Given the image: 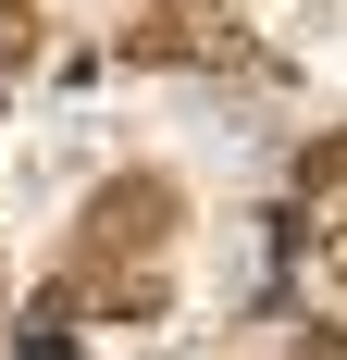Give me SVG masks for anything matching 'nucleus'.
<instances>
[{"mask_svg": "<svg viewBox=\"0 0 347 360\" xmlns=\"http://www.w3.org/2000/svg\"><path fill=\"white\" fill-rule=\"evenodd\" d=\"M174 236V174H112L87 199V261H162Z\"/></svg>", "mask_w": 347, "mask_h": 360, "instance_id": "2", "label": "nucleus"}, {"mask_svg": "<svg viewBox=\"0 0 347 360\" xmlns=\"http://www.w3.org/2000/svg\"><path fill=\"white\" fill-rule=\"evenodd\" d=\"M37 63V0H0V75Z\"/></svg>", "mask_w": 347, "mask_h": 360, "instance_id": "4", "label": "nucleus"}, {"mask_svg": "<svg viewBox=\"0 0 347 360\" xmlns=\"http://www.w3.org/2000/svg\"><path fill=\"white\" fill-rule=\"evenodd\" d=\"M124 50H137V63H211V75H248V63H261L248 25H236V0H162Z\"/></svg>", "mask_w": 347, "mask_h": 360, "instance_id": "1", "label": "nucleus"}, {"mask_svg": "<svg viewBox=\"0 0 347 360\" xmlns=\"http://www.w3.org/2000/svg\"><path fill=\"white\" fill-rule=\"evenodd\" d=\"M100 311H124V323L162 311V261H112V274H100Z\"/></svg>", "mask_w": 347, "mask_h": 360, "instance_id": "3", "label": "nucleus"}, {"mask_svg": "<svg viewBox=\"0 0 347 360\" xmlns=\"http://www.w3.org/2000/svg\"><path fill=\"white\" fill-rule=\"evenodd\" d=\"M310 286H322V298H347V224H335V236L310 249Z\"/></svg>", "mask_w": 347, "mask_h": 360, "instance_id": "5", "label": "nucleus"}, {"mask_svg": "<svg viewBox=\"0 0 347 360\" xmlns=\"http://www.w3.org/2000/svg\"><path fill=\"white\" fill-rule=\"evenodd\" d=\"M310 174H322V186H347V149H322V162H310Z\"/></svg>", "mask_w": 347, "mask_h": 360, "instance_id": "6", "label": "nucleus"}]
</instances>
